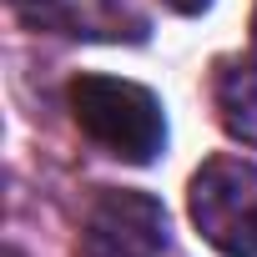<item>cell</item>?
<instances>
[{
    "label": "cell",
    "instance_id": "7a4b0ae2",
    "mask_svg": "<svg viewBox=\"0 0 257 257\" xmlns=\"http://www.w3.org/2000/svg\"><path fill=\"white\" fill-rule=\"evenodd\" d=\"M197 232L222 257H257V167L242 157H212L187 192Z\"/></svg>",
    "mask_w": 257,
    "mask_h": 257
},
{
    "label": "cell",
    "instance_id": "277c9868",
    "mask_svg": "<svg viewBox=\"0 0 257 257\" xmlns=\"http://www.w3.org/2000/svg\"><path fill=\"white\" fill-rule=\"evenodd\" d=\"M212 101H217V121L227 126V137H237L242 147H257V66L222 61L212 76Z\"/></svg>",
    "mask_w": 257,
    "mask_h": 257
},
{
    "label": "cell",
    "instance_id": "3957f363",
    "mask_svg": "<svg viewBox=\"0 0 257 257\" xmlns=\"http://www.w3.org/2000/svg\"><path fill=\"white\" fill-rule=\"evenodd\" d=\"M86 247L91 257H177L162 202L111 187L86 212Z\"/></svg>",
    "mask_w": 257,
    "mask_h": 257
},
{
    "label": "cell",
    "instance_id": "52a82bcc",
    "mask_svg": "<svg viewBox=\"0 0 257 257\" xmlns=\"http://www.w3.org/2000/svg\"><path fill=\"white\" fill-rule=\"evenodd\" d=\"M252 56H257V11H252Z\"/></svg>",
    "mask_w": 257,
    "mask_h": 257
},
{
    "label": "cell",
    "instance_id": "8992f818",
    "mask_svg": "<svg viewBox=\"0 0 257 257\" xmlns=\"http://www.w3.org/2000/svg\"><path fill=\"white\" fill-rule=\"evenodd\" d=\"M167 6H172V11H187V16H192V11H202V6H207V0H167Z\"/></svg>",
    "mask_w": 257,
    "mask_h": 257
},
{
    "label": "cell",
    "instance_id": "ba28073f",
    "mask_svg": "<svg viewBox=\"0 0 257 257\" xmlns=\"http://www.w3.org/2000/svg\"><path fill=\"white\" fill-rule=\"evenodd\" d=\"M16 6H51V0H16Z\"/></svg>",
    "mask_w": 257,
    "mask_h": 257
},
{
    "label": "cell",
    "instance_id": "5b68a950",
    "mask_svg": "<svg viewBox=\"0 0 257 257\" xmlns=\"http://www.w3.org/2000/svg\"><path fill=\"white\" fill-rule=\"evenodd\" d=\"M61 26L91 41H147V21L126 0H71Z\"/></svg>",
    "mask_w": 257,
    "mask_h": 257
},
{
    "label": "cell",
    "instance_id": "6da1fadb",
    "mask_svg": "<svg viewBox=\"0 0 257 257\" xmlns=\"http://www.w3.org/2000/svg\"><path fill=\"white\" fill-rule=\"evenodd\" d=\"M66 106L71 121L116 162L147 167L162 147H167V121H162V101L121 76H76L66 86Z\"/></svg>",
    "mask_w": 257,
    "mask_h": 257
}]
</instances>
